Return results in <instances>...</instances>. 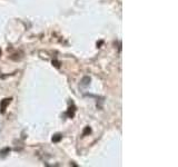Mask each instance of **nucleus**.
I'll list each match as a JSON object with an SVG mask.
<instances>
[{"label":"nucleus","mask_w":178,"mask_h":167,"mask_svg":"<svg viewBox=\"0 0 178 167\" xmlns=\"http://www.w3.org/2000/svg\"><path fill=\"white\" fill-rule=\"evenodd\" d=\"M75 111H76V107L73 106V105L69 106L68 110H67V116H68L69 118H72L73 116H75Z\"/></svg>","instance_id":"nucleus-2"},{"label":"nucleus","mask_w":178,"mask_h":167,"mask_svg":"<svg viewBox=\"0 0 178 167\" xmlns=\"http://www.w3.org/2000/svg\"><path fill=\"white\" fill-rule=\"evenodd\" d=\"M52 65H55V67H57V68H59V67H60V62L57 61V60H53V61H52Z\"/></svg>","instance_id":"nucleus-7"},{"label":"nucleus","mask_w":178,"mask_h":167,"mask_svg":"<svg viewBox=\"0 0 178 167\" xmlns=\"http://www.w3.org/2000/svg\"><path fill=\"white\" fill-rule=\"evenodd\" d=\"M81 82H82V85H84V86H87V85L90 82V78H89V77H85L84 79H82Z\"/></svg>","instance_id":"nucleus-6"},{"label":"nucleus","mask_w":178,"mask_h":167,"mask_svg":"<svg viewBox=\"0 0 178 167\" xmlns=\"http://www.w3.org/2000/svg\"><path fill=\"white\" fill-rule=\"evenodd\" d=\"M10 102H11V98H4V99H2L0 101V113L1 114L6 113V109Z\"/></svg>","instance_id":"nucleus-1"},{"label":"nucleus","mask_w":178,"mask_h":167,"mask_svg":"<svg viewBox=\"0 0 178 167\" xmlns=\"http://www.w3.org/2000/svg\"><path fill=\"white\" fill-rule=\"evenodd\" d=\"M0 56H1V50H0Z\"/></svg>","instance_id":"nucleus-8"},{"label":"nucleus","mask_w":178,"mask_h":167,"mask_svg":"<svg viewBox=\"0 0 178 167\" xmlns=\"http://www.w3.org/2000/svg\"><path fill=\"white\" fill-rule=\"evenodd\" d=\"M10 150H11V149L9 148V147H6V148L1 149V150H0V157H1V158L6 157V156L8 155L9 153H10Z\"/></svg>","instance_id":"nucleus-3"},{"label":"nucleus","mask_w":178,"mask_h":167,"mask_svg":"<svg viewBox=\"0 0 178 167\" xmlns=\"http://www.w3.org/2000/svg\"><path fill=\"white\" fill-rule=\"evenodd\" d=\"M90 133H91V128L89 126H87V127H85L84 131H82V136H87V135H89Z\"/></svg>","instance_id":"nucleus-5"},{"label":"nucleus","mask_w":178,"mask_h":167,"mask_svg":"<svg viewBox=\"0 0 178 167\" xmlns=\"http://www.w3.org/2000/svg\"><path fill=\"white\" fill-rule=\"evenodd\" d=\"M61 138H62L61 134H56V135L52 136V142L53 143H58V142H60V140H61Z\"/></svg>","instance_id":"nucleus-4"}]
</instances>
